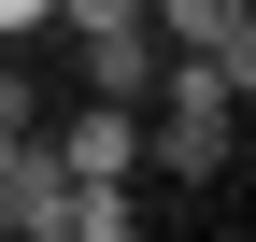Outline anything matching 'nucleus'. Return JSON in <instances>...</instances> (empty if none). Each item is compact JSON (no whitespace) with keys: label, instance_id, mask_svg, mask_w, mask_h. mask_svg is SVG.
Returning a JSON list of instances; mask_svg holds the SVG:
<instances>
[{"label":"nucleus","instance_id":"1","mask_svg":"<svg viewBox=\"0 0 256 242\" xmlns=\"http://www.w3.org/2000/svg\"><path fill=\"white\" fill-rule=\"evenodd\" d=\"M142 100H156V114H142V157H156V171H185V186H214V171L242 157V86L214 72V57H171V72H156Z\"/></svg>","mask_w":256,"mask_h":242},{"label":"nucleus","instance_id":"2","mask_svg":"<svg viewBox=\"0 0 256 242\" xmlns=\"http://www.w3.org/2000/svg\"><path fill=\"white\" fill-rule=\"evenodd\" d=\"M142 28H156L171 57H214V72L256 100V0H142Z\"/></svg>","mask_w":256,"mask_h":242},{"label":"nucleus","instance_id":"3","mask_svg":"<svg viewBox=\"0 0 256 242\" xmlns=\"http://www.w3.org/2000/svg\"><path fill=\"white\" fill-rule=\"evenodd\" d=\"M43 142H57L72 186H128V171H142V100H72Z\"/></svg>","mask_w":256,"mask_h":242},{"label":"nucleus","instance_id":"4","mask_svg":"<svg viewBox=\"0 0 256 242\" xmlns=\"http://www.w3.org/2000/svg\"><path fill=\"white\" fill-rule=\"evenodd\" d=\"M72 228V171H57V142L28 128L14 157H0V242H57Z\"/></svg>","mask_w":256,"mask_h":242},{"label":"nucleus","instance_id":"5","mask_svg":"<svg viewBox=\"0 0 256 242\" xmlns=\"http://www.w3.org/2000/svg\"><path fill=\"white\" fill-rule=\"evenodd\" d=\"M156 72H171V43H156L142 14H114V28H86V100H142Z\"/></svg>","mask_w":256,"mask_h":242},{"label":"nucleus","instance_id":"6","mask_svg":"<svg viewBox=\"0 0 256 242\" xmlns=\"http://www.w3.org/2000/svg\"><path fill=\"white\" fill-rule=\"evenodd\" d=\"M57 242H142V214H128V186H72V228Z\"/></svg>","mask_w":256,"mask_h":242},{"label":"nucleus","instance_id":"7","mask_svg":"<svg viewBox=\"0 0 256 242\" xmlns=\"http://www.w3.org/2000/svg\"><path fill=\"white\" fill-rule=\"evenodd\" d=\"M57 28V0H0V43H43Z\"/></svg>","mask_w":256,"mask_h":242},{"label":"nucleus","instance_id":"8","mask_svg":"<svg viewBox=\"0 0 256 242\" xmlns=\"http://www.w3.org/2000/svg\"><path fill=\"white\" fill-rule=\"evenodd\" d=\"M114 14H142V0H57V28H114Z\"/></svg>","mask_w":256,"mask_h":242}]
</instances>
